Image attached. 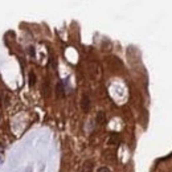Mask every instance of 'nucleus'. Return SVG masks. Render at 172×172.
<instances>
[{
	"mask_svg": "<svg viewBox=\"0 0 172 172\" xmlns=\"http://www.w3.org/2000/svg\"><path fill=\"white\" fill-rule=\"evenodd\" d=\"M81 107L84 111H89L90 108V98L87 94H84L81 98Z\"/></svg>",
	"mask_w": 172,
	"mask_h": 172,
	"instance_id": "1",
	"label": "nucleus"
},
{
	"mask_svg": "<svg viewBox=\"0 0 172 172\" xmlns=\"http://www.w3.org/2000/svg\"><path fill=\"white\" fill-rule=\"evenodd\" d=\"M93 169V161L91 160H86L82 166V171L81 172H91Z\"/></svg>",
	"mask_w": 172,
	"mask_h": 172,
	"instance_id": "2",
	"label": "nucleus"
},
{
	"mask_svg": "<svg viewBox=\"0 0 172 172\" xmlns=\"http://www.w3.org/2000/svg\"><path fill=\"white\" fill-rule=\"evenodd\" d=\"M106 122V115L103 111H99V113L97 114V123L98 124H105Z\"/></svg>",
	"mask_w": 172,
	"mask_h": 172,
	"instance_id": "3",
	"label": "nucleus"
},
{
	"mask_svg": "<svg viewBox=\"0 0 172 172\" xmlns=\"http://www.w3.org/2000/svg\"><path fill=\"white\" fill-rule=\"evenodd\" d=\"M29 85H31V86H33L34 85V74L33 73L29 74Z\"/></svg>",
	"mask_w": 172,
	"mask_h": 172,
	"instance_id": "4",
	"label": "nucleus"
},
{
	"mask_svg": "<svg viewBox=\"0 0 172 172\" xmlns=\"http://www.w3.org/2000/svg\"><path fill=\"white\" fill-rule=\"evenodd\" d=\"M97 172H111V171H110V169L107 168V167H101V168L98 169Z\"/></svg>",
	"mask_w": 172,
	"mask_h": 172,
	"instance_id": "5",
	"label": "nucleus"
}]
</instances>
